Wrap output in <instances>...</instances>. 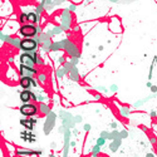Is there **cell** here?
Wrapping results in <instances>:
<instances>
[{"mask_svg": "<svg viewBox=\"0 0 157 157\" xmlns=\"http://www.w3.org/2000/svg\"><path fill=\"white\" fill-rule=\"evenodd\" d=\"M39 41L40 40L38 38H35V39H33V38H24L20 41L19 49L23 52H26V53H34L37 50V47L39 44Z\"/></svg>", "mask_w": 157, "mask_h": 157, "instance_id": "1", "label": "cell"}, {"mask_svg": "<svg viewBox=\"0 0 157 157\" xmlns=\"http://www.w3.org/2000/svg\"><path fill=\"white\" fill-rule=\"evenodd\" d=\"M19 34L23 38H33L38 34V29L35 24H32V23H28V24H23L19 29Z\"/></svg>", "mask_w": 157, "mask_h": 157, "instance_id": "2", "label": "cell"}, {"mask_svg": "<svg viewBox=\"0 0 157 157\" xmlns=\"http://www.w3.org/2000/svg\"><path fill=\"white\" fill-rule=\"evenodd\" d=\"M72 11L66 8V9L62 10V14H60V19H62V28L64 30H67L68 28L71 26V23H72V15H71Z\"/></svg>", "mask_w": 157, "mask_h": 157, "instance_id": "3", "label": "cell"}, {"mask_svg": "<svg viewBox=\"0 0 157 157\" xmlns=\"http://www.w3.org/2000/svg\"><path fill=\"white\" fill-rule=\"evenodd\" d=\"M37 111H38L37 106L29 104V103H24V104L20 107V113L25 117H32L34 114H37Z\"/></svg>", "mask_w": 157, "mask_h": 157, "instance_id": "4", "label": "cell"}, {"mask_svg": "<svg viewBox=\"0 0 157 157\" xmlns=\"http://www.w3.org/2000/svg\"><path fill=\"white\" fill-rule=\"evenodd\" d=\"M19 72H20L21 77H33L34 74H37V69H35V68L30 67V66H26V64H20Z\"/></svg>", "mask_w": 157, "mask_h": 157, "instance_id": "5", "label": "cell"}, {"mask_svg": "<svg viewBox=\"0 0 157 157\" xmlns=\"http://www.w3.org/2000/svg\"><path fill=\"white\" fill-rule=\"evenodd\" d=\"M20 86L23 89H29L30 87H37L38 84L35 82V79H34L33 77H21L20 78Z\"/></svg>", "mask_w": 157, "mask_h": 157, "instance_id": "6", "label": "cell"}, {"mask_svg": "<svg viewBox=\"0 0 157 157\" xmlns=\"http://www.w3.org/2000/svg\"><path fill=\"white\" fill-rule=\"evenodd\" d=\"M32 98L35 99L37 97H35V94H34L33 92H30L29 89H24V91L20 92V99H21L23 103H28Z\"/></svg>", "mask_w": 157, "mask_h": 157, "instance_id": "7", "label": "cell"}, {"mask_svg": "<svg viewBox=\"0 0 157 157\" xmlns=\"http://www.w3.org/2000/svg\"><path fill=\"white\" fill-rule=\"evenodd\" d=\"M40 14H38L37 11H30L28 13V23H32V24H38L40 21Z\"/></svg>", "mask_w": 157, "mask_h": 157, "instance_id": "8", "label": "cell"}, {"mask_svg": "<svg viewBox=\"0 0 157 157\" xmlns=\"http://www.w3.org/2000/svg\"><path fill=\"white\" fill-rule=\"evenodd\" d=\"M19 21H20L21 24H26V23H28V14L21 13L20 15H19Z\"/></svg>", "mask_w": 157, "mask_h": 157, "instance_id": "9", "label": "cell"}, {"mask_svg": "<svg viewBox=\"0 0 157 157\" xmlns=\"http://www.w3.org/2000/svg\"><path fill=\"white\" fill-rule=\"evenodd\" d=\"M157 62V55L154 57V59H152V63H151V67H150V73H148V78H152V71H154V67H155V64Z\"/></svg>", "mask_w": 157, "mask_h": 157, "instance_id": "10", "label": "cell"}, {"mask_svg": "<svg viewBox=\"0 0 157 157\" xmlns=\"http://www.w3.org/2000/svg\"><path fill=\"white\" fill-rule=\"evenodd\" d=\"M21 123L24 124V126H26L29 129H32L33 128V126H32V123H34V121H21Z\"/></svg>", "mask_w": 157, "mask_h": 157, "instance_id": "11", "label": "cell"}, {"mask_svg": "<svg viewBox=\"0 0 157 157\" xmlns=\"http://www.w3.org/2000/svg\"><path fill=\"white\" fill-rule=\"evenodd\" d=\"M68 9H69L72 13H74L75 10H77V5H75L74 3H72V4H69V6H68Z\"/></svg>", "mask_w": 157, "mask_h": 157, "instance_id": "12", "label": "cell"}, {"mask_svg": "<svg viewBox=\"0 0 157 157\" xmlns=\"http://www.w3.org/2000/svg\"><path fill=\"white\" fill-rule=\"evenodd\" d=\"M108 1H111V3H120L121 0H108Z\"/></svg>", "mask_w": 157, "mask_h": 157, "instance_id": "13", "label": "cell"}, {"mask_svg": "<svg viewBox=\"0 0 157 157\" xmlns=\"http://www.w3.org/2000/svg\"><path fill=\"white\" fill-rule=\"evenodd\" d=\"M37 29H38V33H40V32H41V28H40V26L38 25V24H37Z\"/></svg>", "mask_w": 157, "mask_h": 157, "instance_id": "14", "label": "cell"}, {"mask_svg": "<svg viewBox=\"0 0 157 157\" xmlns=\"http://www.w3.org/2000/svg\"><path fill=\"white\" fill-rule=\"evenodd\" d=\"M92 1H93V0H84V4H89Z\"/></svg>", "mask_w": 157, "mask_h": 157, "instance_id": "15", "label": "cell"}]
</instances>
